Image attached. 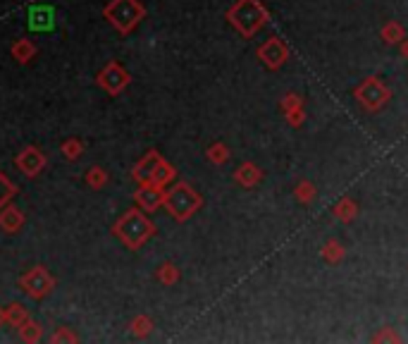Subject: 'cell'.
I'll use <instances>...</instances> for the list:
<instances>
[{
	"label": "cell",
	"instance_id": "cell-7",
	"mask_svg": "<svg viewBox=\"0 0 408 344\" xmlns=\"http://www.w3.org/2000/svg\"><path fill=\"white\" fill-rule=\"evenodd\" d=\"M95 82H98V87L103 89L105 93H110V96H120V93L132 84V74H129L117 60H113V62H108L103 69H100Z\"/></svg>",
	"mask_w": 408,
	"mask_h": 344
},
{
	"label": "cell",
	"instance_id": "cell-31",
	"mask_svg": "<svg viewBox=\"0 0 408 344\" xmlns=\"http://www.w3.org/2000/svg\"><path fill=\"white\" fill-rule=\"evenodd\" d=\"M382 340H392V342H399V335H394V330H389V328H387L385 332H380V335H375V342H382Z\"/></svg>",
	"mask_w": 408,
	"mask_h": 344
},
{
	"label": "cell",
	"instance_id": "cell-30",
	"mask_svg": "<svg viewBox=\"0 0 408 344\" xmlns=\"http://www.w3.org/2000/svg\"><path fill=\"white\" fill-rule=\"evenodd\" d=\"M284 115H286V122H289L291 127H301V124L306 122V111H304V108H296V111H289Z\"/></svg>",
	"mask_w": 408,
	"mask_h": 344
},
{
	"label": "cell",
	"instance_id": "cell-13",
	"mask_svg": "<svg viewBox=\"0 0 408 344\" xmlns=\"http://www.w3.org/2000/svg\"><path fill=\"white\" fill-rule=\"evenodd\" d=\"M234 182L241 184L244 189H253L256 184L263 182V170L256 163H241L234 172Z\"/></svg>",
	"mask_w": 408,
	"mask_h": 344
},
{
	"label": "cell",
	"instance_id": "cell-23",
	"mask_svg": "<svg viewBox=\"0 0 408 344\" xmlns=\"http://www.w3.org/2000/svg\"><path fill=\"white\" fill-rule=\"evenodd\" d=\"M205 158H208L213 165H225V163L229 161V148H227V144H223V141H215L208 146Z\"/></svg>",
	"mask_w": 408,
	"mask_h": 344
},
{
	"label": "cell",
	"instance_id": "cell-9",
	"mask_svg": "<svg viewBox=\"0 0 408 344\" xmlns=\"http://www.w3.org/2000/svg\"><path fill=\"white\" fill-rule=\"evenodd\" d=\"M258 60L265 65L268 69H280L282 65L289 60V48L282 41L280 36H270L265 43H260L258 48Z\"/></svg>",
	"mask_w": 408,
	"mask_h": 344
},
{
	"label": "cell",
	"instance_id": "cell-3",
	"mask_svg": "<svg viewBox=\"0 0 408 344\" xmlns=\"http://www.w3.org/2000/svg\"><path fill=\"white\" fill-rule=\"evenodd\" d=\"M203 206V196L191 187L189 182H177L170 189H165V203L163 208L174 218L177 222H186L196 216Z\"/></svg>",
	"mask_w": 408,
	"mask_h": 344
},
{
	"label": "cell",
	"instance_id": "cell-26",
	"mask_svg": "<svg viewBox=\"0 0 408 344\" xmlns=\"http://www.w3.org/2000/svg\"><path fill=\"white\" fill-rule=\"evenodd\" d=\"M17 192H19L17 184L10 182L8 174H5L3 170H0V208L8 206V203L12 201V196H14V194H17Z\"/></svg>",
	"mask_w": 408,
	"mask_h": 344
},
{
	"label": "cell",
	"instance_id": "cell-6",
	"mask_svg": "<svg viewBox=\"0 0 408 344\" xmlns=\"http://www.w3.org/2000/svg\"><path fill=\"white\" fill-rule=\"evenodd\" d=\"M55 285H58V280L50 275V271L45 266L29 268V271L19 277V289H22L27 297H32L34 301H41V299L48 297L55 289Z\"/></svg>",
	"mask_w": 408,
	"mask_h": 344
},
{
	"label": "cell",
	"instance_id": "cell-14",
	"mask_svg": "<svg viewBox=\"0 0 408 344\" xmlns=\"http://www.w3.org/2000/svg\"><path fill=\"white\" fill-rule=\"evenodd\" d=\"M36 53H38L36 43L29 41V38H17V41H14L12 46H10V56L17 60L19 65L32 62V60L36 58Z\"/></svg>",
	"mask_w": 408,
	"mask_h": 344
},
{
	"label": "cell",
	"instance_id": "cell-10",
	"mask_svg": "<svg viewBox=\"0 0 408 344\" xmlns=\"http://www.w3.org/2000/svg\"><path fill=\"white\" fill-rule=\"evenodd\" d=\"M134 198L141 211L155 213L158 208H163V203H165V187H158V184H153V182L139 184Z\"/></svg>",
	"mask_w": 408,
	"mask_h": 344
},
{
	"label": "cell",
	"instance_id": "cell-8",
	"mask_svg": "<svg viewBox=\"0 0 408 344\" xmlns=\"http://www.w3.org/2000/svg\"><path fill=\"white\" fill-rule=\"evenodd\" d=\"M45 165H48V158H45L41 148H36V146L22 148V151L17 153V158H14V168L29 179L38 177V174L45 170Z\"/></svg>",
	"mask_w": 408,
	"mask_h": 344
},
{
	"label": "cell",
	"instance_id": "cell-5",
	"mask_svg": "<svg viewBox=\"0 0 408 344\" xmlns=\"http://www.w3.org/2000/svg\"><path fill=\"white\" fill-rule=\"evenodd\" d=\"M354 96H356V101L361 103L363 111L377 113L392 101V89L387 87L380 77H367V79H363L359 87H356Z\"/></svg>",
	"mask_w": 408,
	"mask_h": 344
},
{
	"label": "cell",
	"instance_id": "cell-12",
	"mask_svg": "<svg viewBox=\"0 0 408 344\" xmlns=\"http://www.w3.org/2000/svg\"><path fill=\"white\" fill-rule=\"evenodd\" d=\"M163 161V156H160L158 151H148L146 156H141V161L134 165V170H132V177H134V182H139V184H146V182H150V177H153V172H155V168H158V163Z\"/></svg>",
	"mask_w": 408,
	"mask_h": 344
},
{
	"label": "cell",
	"instance_id": "cell-32",
	"mask_svg": "<svg viewBox=\"0 0 408 344\" xmlns=\"http://www.w3.org/2000/svg\"><path fill=\"white\" fill-rule=\"evenodd\" d=\"M401 56L408 60V38H404V41H401Z\"/></svg>",
	"mask_w": 408,
	"mask_h": 344
},
{
	"label": "cell",
	"instance_id": "cell-4",
	"mask_svg": "<svg viewBox=\"0 0 408 344\" xmlns=\"http://www.w3.org/2000/svg\"><path fill=\"white\" fill-rule=\"evenodd\" d=\"M105 22L113 24L115 32H120L122 36L132 34L146 17V8L139 0H110L103 8Z\"/></svg>",
	"mask_w": 408,
	"mask_h": 344
},
{
	"label": "cell",
	"instance_id": "cell-27",
	"mask_svg": "<svg viewBox=\"0 0 408 344\" xmlns=\"http://www.w3.org/2000/svg\"><path fill=\"white\" fill-rule=\"evenodd\" d=\"M294 196H296V201L299 203H310L315 198V187H313V182H308V179H301L299 184H296V189H294Z\"/></svg>",
	"mask_w": 408,
	"mask_h": 344
},
{
	"label": "cell",
	"instance_id": "cell-15",
	"mask_svg": "<svg viewBox=\"0 0 408 344\" xmlns=\"http://www.w3.org/2000/svg\"><path fill=\"white\" fill-rule=\"evenodd\" d=\"M332 213H335L337 220H341V222H354L356 216H359V206H356L354 198L344 196V198H339V201L335 203Z\"/></svg>",
	"mask_w": 408,
	"mask_h": 344
},
{
	"label": "cell",
	"instance_id": "cell-21",
	"mask_svg": "<svg viewBox=\"0 0 408 344\" xmlns=\"http://www.w3.org/2000/svg\"><path fill=\"white\" fill-rule=\"evenodd\" d=\"M155 277H158L160 285L172 287V285H177V282H179L181 273H179V268L174 266V263H163V266L155 271Z\"/></svg>",
	"mask_w": 408,
	"mask_h": 344
},
{
	"label": "cell",
	"instance_id": "cell-1",
	"mask_svg": "<svg viewBox=\"0 0 408 344\" xmlns=\"http://www.w3.org/2000/svg\"><path fill=\"white\" fill-rule=\"evenodd\" d=\"M113 234L132 251H139L146 242L155 234V225L146 211L141 208H129L117 218V222L113 225Z\"/></svg>",
	"mask_w": 408,
	"mask_h": 344
},
{
	"label": "cell",
	"instance_id": "cell-20",
	"mask_svg": "<svg viewBox=\"0 0 408 344\" xmlns=\"http://www.w3.org/2000/svg\"><path fill=\"white\" fill-rule=\"evenodd\" d=\"M5 316H8V325L10 328H19L22 323H27L29 318V308L22 306V303H10V306H5Z\"/></svg>",
	"mask_w": 408,
	"mask_h": 344
},
{
	"label": "cell",
	"instance_id": "cell-16",
	"mask_svg": "<svg viewBox=\"0 0 408 344\" xmlns=\"http://www.w3.org/2000/svg\"><path fill=\"white\" fill-rule=\"evenodd\" d=\"M19 332V340L27 342V344H36L43 340V325L38 321H34V318H29L27 323H22V325L17 328Z\"/></svg>",
	"mask_w": 408,
	"mask_h": 344
},
{
	"label": "cell",
	"instance_id": "cell-17",
	"mask_svg": "<svg viewBox=\"0 0 408 344\" xmlns=\"http://www.w3.org/2000/svg\"><path fill=\"white\" fill-rule=\"evenodd\" d=\"M346 256V249L341 246L337 239H330V242H325V246H322V258H325V263H330V266H337V263H341Z\"/></svg>",
	"mask_w": 408,
	"mask_h": 344
},
{
	"label": "cell",
	"instance_id": "cell-11",
	"mask_svg": "<svg viewBox=\"0 0 408 344\" xmlns=\"http://www.w3.org/2000/svg\"><path fill=\"white\" fill-rule=\"evenodd\" d=\"M24 222H27V216H24L22 208H17L14 203H8V206L0 208V229H3L5 234L22 232Z\"/></svg>",
	"mask_w": 408,
	"mask_h": 344
},
{
	"label": "cell",
	"instance_id": "cell-24",
	"mask_svg": "<svg viewBox=\"0 0 408 344\" xmlns=\"http://www.w3.org/2000/svg\"><path fill=\"white\" fill-rule=\"evenodd\" d=\"M132 332H134V337H139V340H144V337H148L150 332H153V318L150 316H146V313H139V316L132 321Z\"/></svg>",
	"mask_w": 408,
	"mask_h": 344
},
{
	"label": "cell",
	"instance_id": "cell-29",
	"mask_svg": "<svg viewBox=\"0 0 408 344\" xmlns=\"http://www.w3.org/2000/svg\"><path fill=\"white\" fill-rule=\"evenodd\" d=\"M296 108H304V98H301L299 93H286V96L282 98V111L289 113V111H296Z\"/></svg>",
	"mask_w": 408,
	"mask_h": 344
},
{
	"label": "cell",
	"instance_id": "cell-19",
	"mask_svg": "<svg viewBox=\"0 0 408 344\" xmlns=\"http://www.w3.org/2000/svg\"><path fill=\"white\" fill-rule=\"evenodd\" d=\"M60 153L65 156V161H79V158L84 156V141L77 137H69L63 141V146H60Z\"/></svg>",
	"mask_w": 408,
	"mask_h": 344
},
{
	"label": "cell",
	"instance_id": "cell-25",
	"mask_svg": "<svg viewBox=\"0 0 408 344\" xmlns=\"http://www.w3.org/2000/svg\"><path fill=\"white\" fill-rule=\"evenodd\" d=\"M110 182V174L103 170L100 165H93L87 170V184L91 189H105Z\"/></svg>",
	"mask_w": 408,
	"mask_h": 344
},
{
	"label": "cell",
	"instance_id": "cell-28",
	"mask_svg": "<svg viewBox=\"0 0 408 344\" xmlns=\"http://www.w3.org/2000/svg\"><path fill=\"white\" fill-rule=\"evenodd\" d=\"M50 342H53V344H63V342L74 344V342H79V335L72 330V328L63 325V328H58V330H55L53 335H50Z\"/></svg>",
	"mask_w": 408,
	"mask_h": 344
},
{
	"label": "cell",
	"instance_id": "cell-2",
	"mask_svg": "<svg viewBox=\"0 0 408 344\" xmlns=\"http://www.w3.org/2000/svg\"><path fill=\"white\" fill-rule=\"evenodd\" d=\"M227 22L244 38H253L270 22V12L260 0H236L227 10Z\"/></svg>",
	"mask_w": 408,
	"mask_h": 344
},
{
	"label": "cell",
	"instance_id": "cell-18",
	"mask_svg": "<svg viewBox=\"0 0 408 344\" xmlns=\"http://www.w3.org/2000/svg\"><path fill=\"white\" fill-rule=\"evenodd\" d=\"M177 177V170H174V165H170L168 161H160L158 163V168H155V172H153V177H150V182L153 184H158V187H168L172 179Z\"/></svg>",
	"mask_w": 408,
	"mask_h": 344
},
{
	"label": "cell",
	"instance_id": "cell-22",
	"mask_svg": "<svg viewBox=\"0 0 408 344\" xmlns=\"http://www.w3.org/2000/svg\"><path fill=\"white\" fill-rule=\"evenodd\" d=\"M380 36L385 43H401L406 38V29L401 27L399 22H387L385 27H382Z\"/></svg>",
	"mask_w": 408,
	"mask_h": 344
},
{
	"label": "cell",
	"instance_id": "cell-33",
	"mask_svg": "<svg viewBox=\"0 0 408 344\" xmlns=\"http://www.w3.org/2000/svg\"><path fill=\"white\" fill-rule=\"evenodd\" d=\"M3 325H8V316H5V308L0 306V328Z\"/></svg>",
	"mask_w": 408,
	"mask_h": 344
}]
</instances>
